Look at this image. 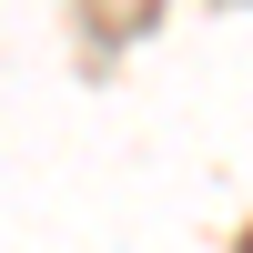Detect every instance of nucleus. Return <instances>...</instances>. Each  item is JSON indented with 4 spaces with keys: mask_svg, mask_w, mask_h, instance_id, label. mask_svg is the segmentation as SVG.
Instances as JSON below:
<instances>
[]
</instances>
